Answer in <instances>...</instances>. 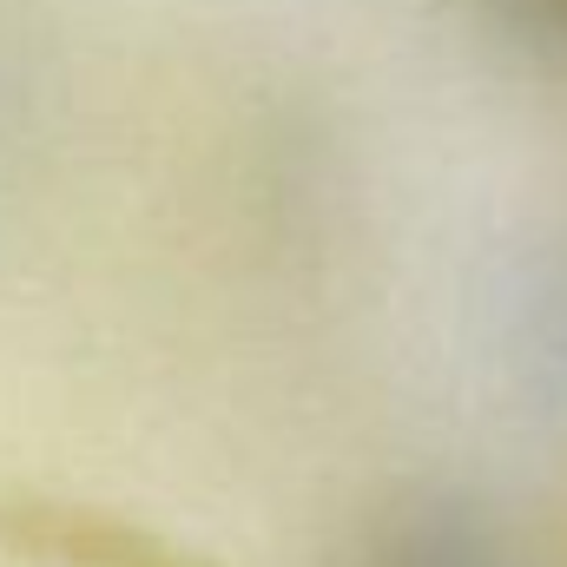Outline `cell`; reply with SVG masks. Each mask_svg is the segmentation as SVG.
Wrapping results in <instances>:
<instances>
[{
    "instance_id": "6da1fadb",
    "label": "cell",
    "mask_w": 567,
    "mask_h": 567,
    "mask_svg": "<svg viewBox=\"0 0 567 567\" xmlns=\"http://www.w3.org/2000/svg\"><path fill=\"white\" fill-rule=\"evenodd\" d=\"M363 567H508V555L475 508L416 502L377 528V542L363 548Z\"/></svg>"
},
{
    "instance_id": "7a4b0ae2",
    "label": "cell",
    "mask_w": 567,
    "mask_h": 567,
    "mask_svg": "<svg viewBox=\"0 0 567 567\" xmlns=\"http://www.w3.org/2000/svg\"><path fill=\"white\" fill-rule=\"evenodd\" d=\"M482 13L542 66L567 73V0H482Z\"/></svg>"
}]
</instances>
